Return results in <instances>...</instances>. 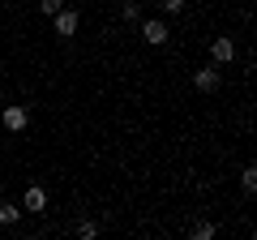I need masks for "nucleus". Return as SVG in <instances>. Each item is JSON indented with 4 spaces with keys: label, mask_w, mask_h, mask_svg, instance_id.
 <instances>
[{
    "label": "nucleus",
    "mask_w": 257,
    "mask_h": 240,
    "mask_svg": "<svg viewBox=\"0 0 257 240\" xmlns=\"http://www.w3.org/2000/svg\"><path fill=\"white\" fill-rule=\"evenodd\" d=\"M184 9V0H163V13H180Z\"/></svg>",
    "instance_id": "ddd939ff"
},
{
    "label": "nucleus",
    "mask_w": 257,
    "mask_h": 240,
    "mask_svg": "<svg viewBox=\"0 0 257 240\" xmlns=\"http://www.w3.org/2000/svg\"><path fill=\"white\" fill-rule=\"evenodd\" d=\"M52 26H56V39H73L77 26H82V13H77V9H56L52 13Z\"/></svg>",
    "instance_id": "f257e3e1"
},
{
    "label": "nucleus",
    "mask_w": 257,
    "mask_h": 240,
    "mask_svg": "<svg viewBox=\"0 0 257 240\" xmlns=\"http://www.w3.org/2000/svg\"><path fill=\"white\" fill-rule=\"evenodd\" d=\"M18 219H22V206H13V202H5V206H0V223H5V227H13Z\"/></svg>",
    "instance_id": "0eeeda50"
},
{
    "label": "nucleus",
    "mask_w": 257,
    "mask_h": 240,
    "mask_svg": "<svg viewBox=\"0 0 257 240\" xmlns=\"http://www.w3.org/2000/svg\"><path fill=\"white\" fill-rule=\"evenodd\" d=\"M39 210H47V193L39 185H30L26 189V214H39Z\"/></svg>",
    "instance_id": "423d86ee"
},
{
    "label": "nucleus",
    "mask_w": 257,
    "mask_h": 240,
    "mask_svg": "<svg viewBox=\"0 0 257 240\" xmlns=\"http://www.w3.org/2000/svg\"><path fill=\"white\" fill-rule=\"evenodd\" d=\"M77 236H82V240H94V236H99V223H90V219L77 223Z\"/></svg>",
    "instance_id": "9d476101"
},
{
    "label": "nucleus",
    "mask_w": 257,
    "mask_h": 240,
    "mask_svg": "<svg viewBox=\"0 0 257 240\" xmlns=\"http://www.w3.org/2000/svg\"><path fill=\"white\" fill-rule=\"evenodd\" d=\"M240 185H244L248 193H253V189H257V167H253V163H248L244 172H240Z\"/></svg>",
    "instance_id": "6e6552de"
},
{
    "label": "nucleus",
    "mask_w": 257,
    "mask_h": 240,
    "mask_svg": "<svg viewBox=\"0 0 257 240\" xmlns=\"http://www.w3.org/2000/svg\"><path fill=\"white\" fill-rule=\"evenodd\" d=\"M142 39H146L150 47H163V43H167L172 35H167V26H163L159 18H150V22H142Z\"/></svg>",
    "instance_id": "f03ea898"
},
{
    "label": "nucleus",
    "mask_w": 257,
    "mask_h": 240,
    "mask_svg": "<svg viewBox=\"0 0 257 240\" xmlns=\"http://www.w3.org/2000/svg\"><path fill=\"white\" fill-rule=\"evenodd\" d=\"M26 125H30V111H26V107H5V129L22 133Z\"/></svg>",
    "instance_id": "20e7f679"
},
{
    "label": "nucleus",
    "mask_w": 257,
    "mask_h": 240,
    "mask_svg": "<svg viewBox=\"0 0 257 240\" xmlns=\"http://www.w3.org/2000/svg\"><path fill=\"white\" fill-rule=\"evenodd\" d=\"M39 9H43L47 18H52V13H56V9H64V5H60V0H39Z\"/></svg>",
    "instance_id": "f8f14e48"
},
{
    "label": "nucleus",
    "mask_w": 257,
    "mask_h": 240,
    "mask_svg": "<svg viewBox=\"0 0 257 240\" xmlns=\"http://www.w3.org/2000/svg\"><path fill=\"white\" fill-rule=\"evenodd\" d=\"M214 236V223H193V240H210Z\"/></svg>",
    "instance_id": "1a4fd4ad"
},
{
    "label": "nucleus",
    "mask_w": 257,
    "mask_h": 240,
    "mask_svg": "<svg viewBox=\"0 0 257 240\" xmlns=\"http://www.w3.org/2000/svg\"><path fill=\"white\" fill-rule=\"evenodd\" d=\"M193 86L202 94H214L219 90V73H214V69H197V73H193Z\"/></svg>",
    "instance_id": "7ed1b4c3"
},
{
    "label": "nucleus",
    "mask_w": 257,
    "mask_h": 240,
    "mask_svg": "<svg viewBox=\"0 0 257 240\" xmlns=\"http://www.w3.org/2000/svg\"><path fill=\"white\" fill-rule=\"evenodd\" d=\"M120 18H124V22H138L142 9H138V5H124V9H120Z\"/></svg>",
    "instance_id": "9b49d317"
},
{
    "label": "nucleus",
    "mask_w": 257,
    "mask_h": 240,
    "mask_svg": "<svg viewBox=\"0 0 257 240\" xmlns=\"http://www.w3.org/2000/svg\"><path fill=\"white\" fill-rule=\"evenodd\" d=\"M210 56L219 60V65H227V60H236V43H231V39H214V43H210Z\"/></svg>",
    "instance_id": "39448f33"
}]
</instances>
